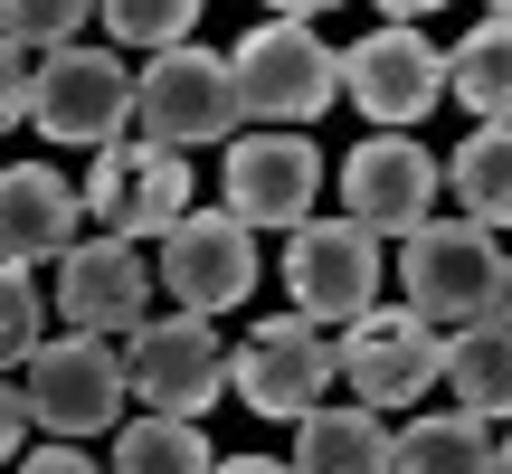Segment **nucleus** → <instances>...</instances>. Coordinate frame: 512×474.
<instances>
[{"label": "nucleus", "mask_w": 512, "mask_h": 474, "mask_svg": "<svg viewBox=\"0 0 512 474\" xmlns=\"http://www.w3.org/2000/svg\"><path fill=\"white\" fill-rule=\"evenodd\" d=\"M133 124H143V143H171V152L238 143L247 86H238V67H228L219 48H162L133 76Z\"/></svg>", "instance_id": "nucleus-1"}, {"label": "nucleus", "mask_w": 512, "mask_h": 474, "mask_svg": "<svg viewBox=\"0 0 512 474\" xmlns=\"http://www.w3.org/2000/svg\"><path fill=\"white\" fill-rule=\"evenodd\" d=\"M399 285H408V313H427L437 332L484 323V313L503 304V247H494V228H475V219H418V228H408V256H399Z\"/></svg>", "instance_id": "nucleus-2"}, {"label": "nucleus", "mask_w": 512, "mask_h": 474, "mask_svg": "<svg viewBox=\"0 0 512 474\" xmlns=\"http://www.w3.org/2000/svg\"><path fill=\"white\" fill-rule=\"evenodd\" d=\"M124 389L162 418H209V399H228V342L209 313H143L124 332Z\"/></svg>", "instance_id": "nucleus-3"}, {"label": "nucleus", "mask_w": 512, "mask_h": 474, "mask_svg": "<svg viewBox=\"0 0 512 474\" xmlns=\"http://www.w3.org/2000/svg\"><path fill=\"white\" fill-rule=\"evenodd\" d=\"M332 361H342V389L361 408H380V418H399V408H418L427 389L446 380V332L427 323V313H351L342 323V351H332Z\"/></svg>", "instance_id": "nucleus-4"}, {"label": "nucleus", "mask_w": 512, "mask_h": 474, "mask_svg": "<svg viewBox=\"0 0 512 474\" xmlns=\"http://www.w3.org/2000/svg\"><path fill=\"white\" fill-rule=\"evenodd\" d=\"M342 361H332V332L313 313H266L238 351H228V389L256 408V418H313L332 399Z\"/></svg>", "instance_id": "nucleus-5"}, {"label": "nucleus", "mask_w": 512, "mask_h": 474, "mask_svg": "<svg viewBox=\"0 0 512 474\" xmlns=\"http://www.w3.org/2000/svg\"><path fill=\"white\" fill-rule=\"evenodd\" d=\"M29 124L48 133V143H76V152H105V143H124V124H133V76L114 67L105 48H48L29 67Z\"/></svg>", "instance_id": "nucleus-6"}, {"label": "nucleus", "mask_w": 512, "mask_h": 474, "mask_svg": "<svg viewBox=\"0 0 512 474\" xmlns=\"http://www.w3.org/2000/svg\"><path fill=\"white\" fill-rule=\"evenodd\" d=\"M342 95L380 133H418L427 114L446 105V48L427 29H408V19H389V29H370V38L342 48Z\"/></svg>", "instance_id": "nucleus-7"}, {"label": "nucleus", "mask_w": 512, "mask_h": 474, "mask_svg": "<svg viewBox=\"0 0 512 474\" xmlns=\"http://www.w3.org/2000/svg\"><path fill=\"white\" fill-rule=\"evenodd\" d=\"M29 418L48 437H105L124 427V351H105V332H57V342L29 351Z\"/></svg>", "instance_id": "nucleus-8"}, {"label": "nucleus", "mask_w": 512, "mask_h": 474, "mask_svg": "<svg viewBox=\"0 0 512 474\" xmlns=\"http://www.w3.org/2000/svg\"><path fill=\"white\" fill-rule=\"evenodd\" d=\"M238 86H247V114L256 124H313V114L342 95V57L313 38V19H266V29L238 38Z\"/></svg>", "instance_id": "nucleus-9"}, {"label": "nucleus", "mask_w": 512, "mask_h": 474, "mask_svg": "<svg viewBox=\"0 0 512 474\" xmlns=\"http://www.w3.org/2000/svg\"><path fill=\"white\" fill-rule=\"evenodd\" d=\"M446 190V152H427L418 133H370L342 162V219H361L370 237H408Z\"/></svg>", "instance_id": "nucleus-10"}, {"label": "nucleus", "mask_w": 512, "mask_h": 474, "mask_svg": "<svg viewBox=\"0 0 512 474\" xmlns=\"http://www.w3.org/2000/svg\"><path fill=\"white\" fill-rule=\"evenodd\" d=\"M285 294L313 323H351L380 304V237L361 219H304L285 247Z\"/></svg>", "instance_id": "nucleus-11"}, {"label": "nucleus", "mask_w": 512, "mask_h": 474, "mask_svg": "<svg viewBox=\"0 0 512 474\" xmlns=\"http://www.w3.org/2000/svg\"><path fill=\"white\" fill-rule=\"evenodd\" d=\"M86 209L105 237H171L190 219V162L171 143H105V162L86 171Z\"/></svg>", "instance_id": "nucleus-12"}, {"label": "nucleus", "mask_w": 512, "mask_h": 474, "mask_svg": "<svg viewBox=\"0 0 512 474\" xmlns=\"http://www.w3.org/2000/svg\"><path fill=\"white\" fill-rule=\"evenodd\" d=\"M162 285L181 294V313H238L256 294V228L238 209H190L162 237Z\"/></svg>", "instance_id": "nucleus-13"}, {"label": "nucleus", "mask_w": 512, "mask_h": 474, "mask_svg": "<svg viewBox=\"0 0 512 474\" xmlns=\"http://www.w3.org/2000/svg\"><path fill=\"white\" fill-rule=\"evenodd\" d=\"M313 200H323V152L304 133H238L228 143V209L247 228H304Z\"/></svg>", "instance_id": "nucleus-14"}, {"label": "nucleus", "mask_w": 512, "mask_h": 474, "mask_svg": "<svg viewBox=\"0 0 512 474\" xmlns=\"http://www.w3.org/2000/svg\"><path fill=\"white\" fill-rule=\"evenodd\" d=\"M152 304V266L133 256V237H76L57 256V313L76 332H133Z\"/></svg>", "instance_id": "nucleus-15"}, {"label": "nucleus", "mask_w": 512, "mask_h": 474, "mask_svg": "<svg viewBox=\"0 0 512 474\" xmlns=\"http://www.w3.org/2000/svg\"><path fill=\"white\" fill-rule=\"evenodd\" d=\"M76 247V190L48 162H0V256L10 266H48Z\"/></svg>", "instance_id": "nucleus-16"}, {"label": "nucleus", "mask_w": 512, "mask_h": 474, "mask_svg": "<svg viewBox=\"0 0 512 474\" xmlns=\"http://www.w3.org/2000/svg\"><path fill=\"white\" fill-rule=\"evenodd\" d=\"M294 474H389L399 465V437H389V418L380 408H313V418H294V456H285Z\"/></svg>", "instance_id": "nucleus-17"}, {"label": "nucleus", "mask_w": 512, "mask_h": 474, "mask_svg": "<svg viewBox=\"0 0 512 474\" xmlns=\"http://www.w3.org/2000/svg\"><path fill=\"white\" fill-rule=\"evenodd\" d=\"M446 389H456V408H475L484 427L512 418V313H484V323L446 332Z\"/></svg>", "instance_id": "nucleus-18"}, {"label": "nucleus", "mask_w": 512, "mask_h": 474, "mask_svg": "<svg viewBox=\"0 0 512 474\" xmlns=\"http://www.w3.org/2000/svg\"><path fill=\"white\" fill-rule=\"evenodd\" d=\"M446 95H456L475 124H512V10L475 19V29L446 48Z\"/></svg>", "instance_id": "nucleus-19"}, {"label": "nucleus", "mask_w": 512, "mask_h": 474, "mask_svg": "<svg viewBox=\"0 0 512 474\" xmlns=\"http://www.w3.org/2000/svg\"><path fill=\"white\" fill-rule=\"evenodd\" d=\"M389 474H494V437L475 408H437V418L399 427V465Z\"/></svg>", "instance_id": "nucleus-20"}, {"label": "nucleus", "mask_w": 512, "mask_h": 474, "mask_svg": "<svg viewBox=\"0 0 512 474\" xmlns=\"http://www.w3.org/2000/svg\"><path fill=\"white\" fill-rule=\"evenodd\" d=\"M446 181H456L475 228H512V124H475L446 152Z\"/></svg>", "instance_id": "nucleus-21"}, {"label": "nucleus", "mask_w": 512, "mask_h": 474, "mask_svg": "<svg viewBox=\"0 0 512 474\" xmlns=\"http://www.w3.org/2000/svg\"><path fill=\"white\" fill-rule=\"evenodd\" d=\"M105 474H219V446L200 437V418H133L114 427V465Z\"/></svg>", "instance_id": "nucleus-22"}, {"label": "nucleus", "mask_w": 512, "mask_h": 474, "mask_svg": "<svg viewBox=\"0 0 512 474\" xmlns=\"http://www.w3.org/2000/svg\"><path fill=\"white\" fill-rule=\"evenodd\" d=\"M95 19H105V38H124V48H190V19H200V0H95Z\"/></svg>", "instance_id": "nucleus-23"}, {"label": "nucleus", "mask_w": 512, "mask_h": 474, "mask_svg": "<svg viewBox=\"0 0 512 474\" xmlns=\"http://www.w3.org/2000/svg\"><path fill=\"white\" fill-rule=\"evenodd\" d=\"M95 19V0H0V38H10L19 57H48V48H76V29Z\"/></svg>", "instance_id": "nucleus-24"}, {"label": "nucleus", "mask_w": 512, "mask_h": 474, "mask_svg": "<svg viewBox=\"0 0 512 474\" xmlns=\"http://www.w3.org/2000/svg\"><path fill=\"white\" fill-rule=\"evenodd\" d=\"M48 342V304H38V275L0 256V361H29Z\"/></svg>", "instance_id": "nucleus-25"}, {"label": "nucleus", "mask_w": 512, "mask_h": 474, "mask_svg": "<svg viewBox=\"0 0 512 474\" xmlns=\"http://www.w3.org/2000/svg\"><path fill=\"white\" fill-rule=\"evenodd\" d=\"M10 124H29V57L0 38V133H10Z\"/></svg>", "instance_id": "nucleus-26"}, {"label": "nucleus", "mask_w": 512, "mask_h": 474, "mask_svg": "<svg viewBox=\"0 0 512 474\" xmlns=\"http://www.w3.org/2000/svg\"><path fill=\"white\" fill-rule=\"evenodd\" d=\"M19 437H29V389L0 370V465H19Z\"/></svg>", "instance_id": "nucleus-27"}, {"label": "nucleus", "mask_w": 512, "mask_h": 474, "mask_svg": "<svg viewBox=\"0 0 512 474\" xmlns=\"http://www.w3.org/2000/svg\"><path fill=\"white\" fill-rule=\"evenodd\" d=\"M10 474H105V465H86L76 446H29V456H19Z\"/></svg>", "instance_id": "nucleus-28"}, {"label": "nucleus", "mask_w": 512, "mask_h": 474, "mask_svg": "<svg viewBox=\"0 0 512 474\" xmlns=\"http://www.w3.org/2000/svg\"><path fill=\"white\" fill-rule=\"evenodd\" d=\"M256 10H275V19H313V10H342V0H256Z\"/></svg>", "instance_id": "nucleus-29"}, {"label": "nucleus", "mask_w": 512, "mask_h": 474, "mask_svg": "<svg viewBox=\"0 0 512 474\" xmlns=\"http://www.w3.org/2000/svg\"><path fill=\"white\" fill-rule=\"evenodd\" d=\"M219 474H294V465H275V456H219Z\"/></svg>", "instance_id": "nucleus-30"}, {"label": "nucleus", "mask_w": 512, "mask_h": 474, "mask_svg": "<svg viewBox=\"0 0 512 474\" xmlns=\"http://www.w3.org/2000/svg\"><path fill=\"white\" fill-rule=\"evenodd\" d=\"M380 10H389V19H408V29H418V19H427V10H446V0H380Z\"/></svg>", "instance_id": "nucleus-31"}, {"label": "nucleus", "mask_w": 512, "mask_h": 474, "mask_svg": "<svg viewBox=\"0 0 512 474\" xmlns=\"http://www.w3.org/2000/svg\"><path fill=\"white\" fill-rule=\"evenodd\" d=\"M494 313H512V256H503V304H494Z\"/></svg>", "instance_id": "nucleus-32"}, {"label": "nucleus", "mask_w": 512, "mask_h": 474, "mask_svg": "<svg viewBox=\"0 0 512 474\" xmlns=\"http://www.w3.org/2000/svg\"><path fill=\"white\" fill-rule=\"evenodd\" d=\"M494 474H512V437H503V446H494Z\"/></svg>", "instance_id": "nucleus-33"}, {"label": "nucleus", "mask_w": 512, "mask_h": 474, "mask_svg": "<svg viewBox=\"0 0 512 474\" xmlns=\"http://www.w3.org/2000/svg\"><path fill=\"white\" fill-rule=\"evenodd\" d=\"M494 10H512V0H494Z\"/></svg>", "instance_id": "nucleus-34"}]
</instances>
